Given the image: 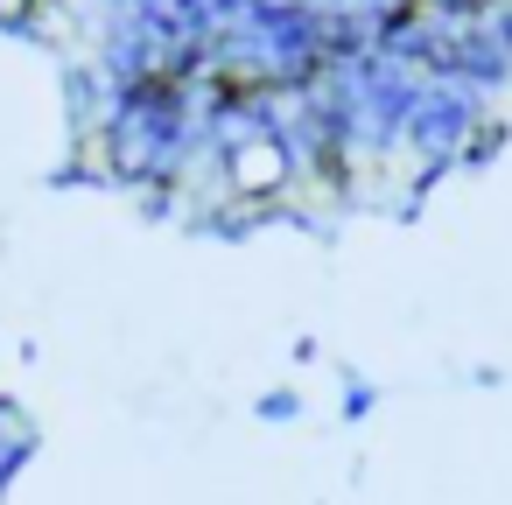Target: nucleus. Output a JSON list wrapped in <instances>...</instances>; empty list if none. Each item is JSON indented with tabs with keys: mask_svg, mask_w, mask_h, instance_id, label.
Listing matches in <instances>:
<instances>
[{
	"mask_svg": "<svg viewBox=\"0 0 512 505\" xmlns=\"http://www.w3.org/2000/svg\"><path fill=\"white\" fill-rule=\"evenodd\" d=\"M225 183L246 197V204H274V197H288V183H295V155H288V141L281 134H239L232 148H225Z\"/></svg>",
	"mask_w": 512,
	"mask_h": 505,
	"instance_id": "obj_1",
	"label": "nucleus"
},
{
	"mask_svg": "<svg viewBox=\"0 0 512 505\" xmlns=\"http://www.w3.org/2000/svg\"><path fill=\"white\" fill-rule=\"evenodd\" d=\"M29 15H43V0H0V29H22Z\"/></svg>",
	"mask_w": 512,
	"mask_h": 505,
	"instance_id": "obj_2",
	"label": "nucleus"
}]
</instances>
